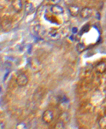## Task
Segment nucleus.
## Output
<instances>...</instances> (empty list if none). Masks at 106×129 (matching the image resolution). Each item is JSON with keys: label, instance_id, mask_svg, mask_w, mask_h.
<instances>
[{"label": "nucleus", "instance_id": "6e6552de", "mask_svg": "<svg viewBox=\"0 0 106 129\" xmlns=\"http://www.w3.org/2000/svg\"><path fill=\"white\" fill-rule=\"evenodd\" d=\"M35 10V8L33 7V5L31 4V3H28L26 4V7H25V11L26 12L27 14H30L33 13V11Z\"/></svg>", "mask_w": 106, "mask_h": 129}, {"label": "nucleus", "instance_id": "7ed1b4c3", "mask_svg": "<svg viewBox=\"0 0 106 129\" xmlns=\"http://www.w3.org/2000/svg\"><path fill=\"white\" fill-rule=\"evenodd\" d=\"M92 14H93V11L90 8H84V9H83L81 11H80L81 17L85 19L90 18L92 16Z\"/></svg>", "mask_w": 106, "mask_h": 129}, {"label": "nucleus", "instance_id": "2eb2a0df", "mask_svg": "<svg viewBox=\"0 0 106 129\" xmlns=\"http://www.w3.org/2000/svg\"><path fill=\"white\" fill-rule=\"evenodd\" d=\"M72 32H73V33H76L78 32L77 28H72Z\"/></svg>", "mask_w": 106, "mask_h": 129}, {"label": "nucleus", "instance_id": "9d476101", "mask_svg": "<svg viewBox=\"0 0 106 129\" xmlns=\"http://www.w3.org/2000/svg\"><path fill=\"white\" fill-rule=\"evenodd\" d=\"M85 49H86V47H85V45L83 43H78L77 44V45H76V50H77V52H79V53H81V52H84Z\"/></svg>", "mask_w": 106, "mask_h": 129}, {"label": "nucleus", "instance_id": "9b49d317", "mask_svg": "<svg viewBox=\"0 0 106 129\" xmlns=\"http://www.w3.org/2000/svg\"><path fill=\"white\" fill-rule=\"evenodd\" d=\"M99 125L102 128H106V116H103L99 121Z\"/></svg>", "mask_w": 106, "mask_h": 129}, {"label": "nucleus", "instance_id": "dca6fc26", "mask_svg": "<svg viewBox=\"0 0 106 129\" xmlns=\"http://www.w3.org/2000/svg\"><path fill=\"white\" fill-rule=\"evenodd\" d=\"M60 1V0H52V2L54 4H57Z\"/></svg>", "mask_w": 106, "mask_h": 129}, {"label": "nucleus", "instance_id": "ddd939ff", "mask_svg": "<svg viewBox=\"0 0 106 129\" xmlns=\"http://www.w3.org/2000/svg\"><path fill=\"white\" fill-rule=\"evenodd\" d=\"M55 128H64V125H63V123H62V121L59 122L57 125H56Z\"/></svg>", "mask_w": 106, "mask_h": 129}, {"label": "nucleus", "instance_id": "20e7f679", "mask_svg": "<svg viewBox=\"0 0 106 129\" xmlns=\"http://www.w3.org/2000/svg\"><path fill=\"white\" fill-rule=\"evenodd\" d=\"M12 7L14 8V9L17 12L21 11L23 8V4H22L21 0H14L12 2Z\"/></svg>", "mask_w": 106, "mask_h": 129}, {"label": "nucleus", "instance_id": "0eeeda50", "mask_svg": "<svg viewBox=\"0 0 106 129\" xmlns=\"http://www.w3.org/2000/svg\"><path fill=\"white\" fill-rule=\"evenodd\" d=\"M105 69H106V65L105 63H99L98 64L96 67H95V69L96 71L100 73V74H102L105 71Z\"/></svg>", "mask_w": 106, "mask_h": 129}, {"label": "nucleus", "instance_id": "f257e3e1", "mask_svg": "<svg viewBox=\"0 0 106 129\" xmlns=\"http://www.w3.org/2000/svg\"><path fill=\"white\" fill-rule=\"evenodd\" d=\"M28 82V77L26 76V75L25 74H20L19 76L16 78V83L18 84L19 86L20 87H24L27 85Z\"/></svg>", "mask_w": 106, "mask_h": 129}, {"label": "nucleus", "instance_id": "1a4fd4ad", "mask_svg": "<svg viewBox=\"0 0 106 129\" xmlns=\"http://www.w3.org/2000/svg\"><path fill=\"white\" fill-rule=\"evenodd\" d=\"M35 30L36 33L38 34V35H44V33H45V29L40 26H35Z\"/></svg>", "mask_w": 106, "mask_h": 129}, {"label": "nucleus", "instance_id": "f03ea898", "mask_svg": "<svg viewBox=\"0 0 106 129\" xmlns=\"http://www.w3.org/2000/svg\"><path fill=\"white\" fill-rule=\"evenodd\" d=\"M42 121L46 123H49L52 121L53 119V114L52 112L50 110H46L43 114H42Z\"/></svg>", "mask_w": 106, "mask_h": 129}, {"label": "nucleus", "instance_id": "423d86ee", "mask_svg": "<svg viewBox=\"0 0 106 129\" xmlns=\"http://www.w3.org/2000/svg\"><path fill=\"white\" fill-rule=\"evenodd\" d=\"M51 11L52 13H54L55 14H62L63 12H64V9L63 8L57 5V4H55V5H53L52 7H51Z\"/></svg>", "mask_w": 106, "mask_h": 129}, {"label": "nucleus", "instance_id": "4468645a", "mask_svg": "<svg viewBox=\"0 0 106 129\" xmlns=\"http://www.w3.org/2000/svg\"><path fill=\"white\" fill-rule=\"evenodd\" d=\"M65 2L67 5H69L70 6L74 2V0H65Z\"/></svg>", "mask_w": 106, "mask_h": 129}, {"label": "nucleus", "instance_id": "39448f33", "mask_svg": "<svg viewBox=\"0 0 106 129\" xmlns=\"http://www.w3.org/2000/svg\"><path fill=\"white\" fill-rule=\"evenodd\" d=\"M68 10L69 11V14L72 15V16H77V15L79 14L80 12L79 8L75 6V5H70L69 7Z\"/></svg>", "mask_w": 106, "mask_h": 129}, {"label": "nucleus", "instance_id": "f8f14e48", "mask_svg": "<svg viewBox=\"0 0 106 129\" xmlns=\"http://www.w3.org/2000/svg\"><path fill=\"white\" fill-rule=\"evenodd\" d=\"M88 29H89V26L88 25H86V26L83 27V28L81 29V34H83L84 33H86L88 30Z\"/></svg>", "mask_w": 106, "mask_h": 129}]
</instances>
